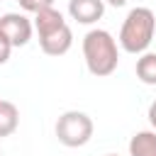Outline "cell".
<instances>
[{"mask_svg":"<svg viewBox=\"0 0 156 156\" xmlns=\"http://www.w3.org/2000/svg\"><path fill=\"white\" fill-rule=\"evenodd\" d=\"M32 27L39 34V46L46 56H63L73 46V32L56 7H46L34 15Z\"/></svg>","mask_w":156,"mask_h":156,"instance_id":"1","label":"cell"},{"mask_svg":"<svg viewBox=\"0 0 156 156\" xmlns=\"http://www.w3.org/2000/svg\"><path fill=\"white\" fill-rule=\"evenodd\" d=\"M83 58H85L88 71L98 78L115 73V68L119 63V51H117L115 37L107 29H90L83 37Z\"/></svg>","mask_w":156,"mask_h":156,"instance_id":"2","label":"cell"},{"mask_svg":"<svg viewBox=\"0 0 156 156\" xmlns=\"http://www.w3.org/2000/svg\"><path fill=\"white\" fill-rule=\"evenodd\" d=\"M156 15L149 7H132L119 29V46L127 54H144L154 41Z\"/></svg>","mask_w":156,"mask_h":156,"instance_id":"3","label":"cell"},{"mask_svg":"<svg viewBox=\"0 0 156 156\" xmlns=\"http://www.w3.org/2000/svg\"><path fill=\"white\" fill-rule=\"evenodd\" d=\"M93 119L80 110H68L56 119V139L68 149L85 146L93 139Z\"/></svg>","mask_w":156,"mask_h":156,"instance_id":"4","label":"cell"},{"mask_svg":"<svg viewBox=\"0 0 156 156\" xmlns=\"http://www.w3.org/2000/svg\"><path fill=\"white\" fill-rule=\"evenodd\" d=\"M0 32L5 34V39L15 49V46H27L29 44L34 27H32V20L27 15H22V12H5L0 17Z\"/></svg>","mask_w":156,"mask_h":156,"instance_id":"5","label":"cell"},{"mask_svg":"<svg viewBox=\"0 0 156 156\" xmlns=\"http://www.w3.org/2000/svg\"><path fill=\"white\" fill-rule=\"evenodd\" d=\"M68 15L78 24H93L102 20L105 2L102 0H68Z\"/></svg>","mask_w":156,"mask_h":156,"instance_id":"6","label":"cell"},{"mask_svg":"<svg viewBox=\"0 0 156 156\" xmlns=\"http://www.w3.org/2000/svg\"><path fill=\"white\" fill-rule=\"evenodd\" d=\"M129 156H156V132L144 129L129 139Z\"/></svg>","mask_w":156,"mask_h":156,"instance_id":"7","label":"cell"},{"mask_svg":"<svg viewBox=\"0 0 156 156\" xmlns=\"http://www.w3.org/2000/svg\"><path fill=\"white\" fill-rule=\"evenodd\" d=\"M136 78L144 85H156V51H144L136 58Z\"/></svg>","mask_w":156,"mask_h":156,"instance_id":"8","label":"cell"},{"mask_svg":"<svg viewBox=\"0 0 156 156\" xmlns=\"http://www.w3.org/2000/svg\"><path fill=\"white\" fill-rule=\"evenodd\" d=\"M20 124V110L10 100H0V136H10Z\"/></svg>","mask_w":156,"mask_h":156,"instance_id":"9","label":"cell"},{"mask_svg":"<svg viewBox=\"0 0 156 156\" xmlns=\"http://www.w3.org/2000/svg\"><path fill=\"white\" fill-rule=\"evenodd\" d=\"M17 2L24 12H32V15H37L46 7H54V0H17Z\"/></svg>","mask_w":156,"mask_h":156,"instance_id":"10","label":"cell"},{"mask_svg":"<svg viewBox=\"0 0 156 156\" xmlns=\"http://www.w3.org/2000/svg\"><path fill=\"white\" fill-rule=\"evenodd\" d=\"M10 54H12V44H10V41L5 39V34L0 32V66H2V63H7Z\"/></svg>","mask_w":156,"mask_h":156,"instance_id":"11","label":"cell"},{"mask_svg":"<svg viewBox=\"0 0 156 156\" xmlns=\"http://www.w3.org/2000/svg\"><path fill=\"white\" fill-rule=\"evenodd\" d=\"M146 117H149V122H151V127H154V132H156V100L149 105V115H146Z\"/></svg>","mask_w":156,"mask_h":156,"instance_id":"12","label":"cell"},{"mask_svg":"<svg viewBox=\"0 0 156 156\" xmlns=\"http://www.w3.org/2000/svg\"><path fill=\"white\" fill-rule=\"evenodd\" d=\"M105 5H112V7H124L127 5V0H102Z\"/></svg>","mask_w":156,"mask_h":156,"instance_id":"13","label":"cell"},{"mask_svg":"<svg viewBox=\"0 0 156 156\" xmlns=\"http://www.w3.org/2000/svg\"><path fill=\"white\" fill-rule=\"evenodd\" d=\"M105 156H117V154H105Z\"/></svg>","mask_w":156,"mask_h":156,"instance_id":"14","label":"cell"},{"mask_svg":"<svg viewBox=\"0 0 156 156\" xmlns=\"http://www.w3.org/2000/svg\"><path fill=\"white\" fill-rule=\"evenodd\" d=\"M0 156H2V154H0Z\"/></svg>","mask_w":156,"mask_h":156,"instance_id":"15","label":"cell"}]
</instances>
